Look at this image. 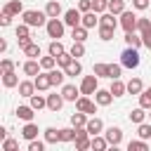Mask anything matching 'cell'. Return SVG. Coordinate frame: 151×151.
I'll return each mask as SVG.
<instances>
[{
	"instance_id": "6da1fadb",
	"label": "cell",
	"mask_w": 151,
	"mask_h": 151,
	"mask_svg": "<svg viewBox=\"0 0 151 151\" xmlns=\"http://www.w3.org/2000/svg\"><path fill=\"white\" fill-rule=\"evenodd\" d=\"M21 19H24V24H28L31 28H40V26L47 24L50 17H47L45 9H42V12H40V9H26V12L21 14Z\"/></svg>"
},
{
	"instance_id": "7a4b0ae2",
	"label": "cell",
	"mask_w": 151,
	"mask_h": 151,
	"mask_svg": "<svg viewBox=\"0 0 151 151\" xmlns=\"http://www.w3.org/2000/svg\"><path fill=\"white\" fill-rule=\"evenodd\" d=\"M139 61H142V57H139V50H137V47H130V45H127V47L120 52V64H123L125 68L132 71V68L139 66Z\"/></svg>"
},
{
	"instance_id": "3957f363",
	"label": "cell",
	"mask_w": 151,
	"mask_h": 151,
	"mask_svg": "<svg viewBox=\"0 0 151 151\" xmlns=\"http://www.w3.org/2000/svg\"><path fill=\"white\" fill-rule=\"evenodd\" d=\"M64 28H66V24H64V19H47V24H45V31H47V35L52 38V40H59L61 35H64Z\"/></svg>"
},
{
	"instance_id": "277c9868",
	"label": "cell",
	"mask_w": 151,
	"mask_h": 151,
	"mask_svg": "<svg viewBox=\"0 0 151 151\" xmlns=\"http://www.w3.org/2000/svg\"><path fill=\"white\" fill-rule=\"evenodd\" d=\"M97 106H99V104L92 101L87 94H80V97L76 99V109L83 111V113H87V116H94V113H97Z\"/></svg>"
},
{
	"instance_id": "5b68a950",
	"label": "cell",
	"mask_w": 151,
	"mask_h": 151,
	"mask_svg": "<svg viewBox=\"0 0 151 151\" xmlns=\"http://www.w3.org/2000/svg\"><path fill=\"white\" fill-rule=\"evenodd\" d=\"M97 90H99V76L92 73V76H85V78L80 80V92H83V94L90 97V94H94Z\"/></svg>"
},
{
	"instance_id": "8992f818",
	"label": "cell",
	"mask_w": 151,
	"mask_h": 151,
	"mask_svg": "<svg viewBox=\"0 0 151 151\" xmlns=\"http://www.w3.org/2000/svg\"><path fill=\"white\" fill-rule=\"evenodd\" d=\"M137 14L134 12H130V9H125L123 14H120V28L125 31V33H130V31H137Z\"/></svg>"
},
{
	"instance_id": "52a82bcc",
	"label": "cell",
	"mask_w": 151,
	"mask_h": 151,
	"mask_svg": "<svg viewBox=\"0 0 151 151\" xmlns=\"http://www.w3.org/2000/svg\"><path fill=\"white\" fill-rule=\"evenodd\" d=\"M104 137H106V142L116 149V146H120V142H123V130H120L118 125H111V127L104 130Z\"/></svg>"
},
{
	"instance_id": "ba28073f",
	"label": "cell",
	"mask_w": 151,
	"mask_h": 151,
	"mask_svg": "<svg viewBox=\"0 0 151 151\" xmlns=\"http://www.w3.org/2000/svg\"><path fill=\"white\" fill-rule=\"evenodd\" d=\"M80 21H83V12L80 9H76V7H71V9H66L64 12V24L66 26H80Z\"/></svg>"
},
{
	"instance_id": "9c48e42d",
	"label": "cell",
	"mask_w": 151,
	"mask_h": 151,
	"mask_svg": "<svg viewBox=\"0 0 151 151\" xmlns=\"http://www.w3.org/2000/svg\"><path fill=\"white\" fill-rule=\"evenodd\" d=\"M21 71H24V76H31V78H35V76L42 71V66H40V59H26V61H24V66H21Z\"/></svg>"
},
{
	"instance_id": "30bf717a",
	"label": "cell",
	"mask_w": 151,
	"mask_h": 151,
	"mask_svg": "<svg viewBox=\"0 0 151 151\" xmlns=\"http://www.w3.org/2000/svg\"><path fill=\"white\" fill-rule=\"evenodd\" d=\"M33 83H35L38 92H47V90L52 87V80H50V73H47V71H40V73L33 78Z\"/></svg>"
},
{
	"instance_id": "8fae6325",
	"label": "cell",
	"mask_w": 151,
	"mask_h": 151,
	"mask_svg": "<svg viewBox=\"0 0 151 151\" xmlns=\"http://www.w3.org/2000/svg\"><path fill=\"white\" fill-rule=\"evenodd\" d=\"M61 94H64V99H66V101H73V104H76V99H78L83 92H80V87H76V85L66 83V85H61Z\"/></svg>"
},
{
	"instance_id": "7c38bea8",
	"label": "cell",
	"mask_w": 151,
	"mask_h": 151,
	"mask_svg": "<svg viewBox=\"0 0 151 151\" xmlns=\"http://www.w3.org/2000/svg\"><path fill=\"white\" fill-rule=\"evenodd\" d=\"M64 101H66V99H64V94H61V92L47 94V109H50V111H54V113H57V111L64 106Z\"/></svg>"
},
{
	"instance_id": "4fadbf2b",
	"label": "cell",
	"mask_w": 151,
	"mask_h": 151,
	"mask_svg": "<svg viewBox=\"0 0 151 151\" xmlns=\"http://www.w3.org/2000/svg\"><path fill=\"white\" fill-rule=\"evenodd\" d=\"M14 113H17V118H19V120L28 123V120H33V116H35V109H33L31 104H28V106H26V104H21V106H17V111H14Z\"/></svg>"
},
{
	"instance_id": "5bb4252c",
	"label": "cell",
	"mask_w": 151,
	"mask_h": 151,
	"mask_svg": "<svg viewBox=\"0 0 151 151\" xmlns=\"http://www.w3.org/2000/svg\"><path fill=\"white\" fill-rule=\"evenodd\" d=\"M85 130H87L92 137H94V134H101V132H104V120H101V118H97V116H92V118L87 120Z\"/></svg>"
},
{
	"instance_id": "9a60e30c",
	"label": "cell",
	"mask_w": 151,
	"mask_h": 151,
	"mask_svg": "<svg viewBox=\"0 0 151 151\" xmlns=\"http://www.w3.org/2000/svg\"><path fill=\"white\" fill-rule=\"evenodd\" d=\"M45 12H47V17H50V19L64 17V9H61V2H59V0H50V2L45 5Z\"/></svg>"
},
{
	"instance_id": "2e32d148",
	"label": "cell",
	"mask_w": 151,
	"mask_h": 151,
	"mask_svg": "<svg viewBox=\"0 0 151 151\" xmlns=\"http://www.w3.org/2000/svg\"><path fill=\"white\" fill-rule=\"evenodd\" d=\"M35 92H38V87H35V83H33V80H21V83H19V94H21V97L31 99Z\"/></svg>"
},
{
	"instance_id": "e0dca14e",
	"label": "cell",
	"mask_w": 151,
	"mask_h": 151,
	"mask_svg": "<svg viewBox=\"0 0 151 151\" xmlns=\"http://www.w3.org/2000/svg\"><path fill=\"white\" fill-rule=\"evenodd\" d=\"M38 132H40V130H38V125H35L33 120H28V123L21 127V137H24L26 142H31V139H38Z\"/></svg>"
},
{
	"instance_id": "ac0fdd59",
	"label": "cell",
	"mask_w": 151,
	"mask_h": 151,
	"mask_svg": "<svg viewBox=\"0 0 151 151\" xmlns=\"http://www.w3.org/2000/svg\"><path fill=\"white\" fill-rule=\"evenodd\" d=\"M85 28H94V26H99V14L94 12V9H90V12H83V21H80Z\"/></svg>"
},
{
	"instance_id": "d6986e66",
	"label": "cell",
	"mask_w": 151,
	"mask_h": 151,
	"mask_svg": "<svg viewBox=\"0 0 151 151\" xmlns=\"http://www.w3.org/2000/svg\"><path fill=\"white\" fill-rule=\"evenodd\" d=\"M113 99H116V97L111 94V90H97V92H94V101H97L99 106H109Z\"/></svg>"
},
{
	"instance_id": "ffe728a7",
	"label": "cell",
	"mask_w": 151,
	"mask_h": 151,
	"mask_svg": "<svg viewBox=\"0 0 151 151\" xmlns=\"http://www.w3.org/2000/svg\"><path fill=\"white\" fill-rule=\"evenodd\" d=\"M146 109L144 106H137V109H132L130 113H127V118H130V123H134V125H139V123H144L146 120Z\"/></svg>"
},
{
	"instance_id": "44dd1931",
	"label": "cell",
	"mask_w": 151,
	"mask_h": 151,
	"mask_svg": "<svg viewBox=\"0 0 151 151\" xmlns=\"http://www.w3.org/2000/svg\"><path fill=\"white\" fill-rule=\"evenodd\" d=\"M42 139H45L47 144H57V142H61V130H57V127H45V130H42Z\"/></svg>"
},
{
	"instance_id": "7402d4cb",
	"label": "cell",
	"mask_w": 151,
	"mask_h": 151,
	"mask_svg": "<svg viewBox=\"0 0 151 151\" xmlns=\"http://www.w3.org/2000/svg\"><path fill=\"white\" fill-rule=\"evenodd\" d=\"M47 73H50L52 87H59V85H64V78H66V71H64V68H52V71H47Z\"/></svg>"
},
{
	"instance_id": "603a6c76",
	"label": "cell",
	"mask_w": 151,
	"mask_h": 151,
	"mask_svg": "<svg viewBox=\"0 0 151 151\" xmlns=\"http://www.w3.org/2000/svg\"><path fill=\"white\" fill-rule=\"evenodd\" d=\"M109 90H111L113 97H123V94L127 92V83H123L120 78H116V80H111V87H109Z\"/></svg>"
},
{
	"instance_id": "cb8c5ba5",
	"label": "cell",
	"mask_w": 151,
	"mask_h": 151,
	"mask_svg": "<svg viewBox=\"0 0 151 151\" xmlns=\"http://www.w3.org/2000/svg\"><path fill=\"white\" fill-rule=\"evenodd\" d=\"M99 26H120V21L116 19V14L113 12H104V14H99Z\"/></svg>"
},
{
	"instance_id": "d4e9b609",
	"label": "cell",
	"mask_w": 151,
	"mask_h": 151,
	"mask_svg": "<svg viewBox=\"0 0 151 151\" xmlns=\"http://www.w3.org/2000/svg\"><path fill=\"white\" fill-rule=\"evenodd\" d=\"M87 31H90V28H85L83 24H80V26H73V28H71V38H73L76 42H85V40H87Z\"/></svg>"
},
{
	"instance_id": "484cf974",
	"label": "cell",
	"mask_w": 151,
	"mask_h": 151,
	"mask_svg": "<svg viewBox=\"0 0 151 151\" xmlns=\"http://www.w3.org/2000/svg\"><path fill=\"white\" fill-rule=\"evenodd\" d=\"M19 83H21V80H19V76H17L14 71H5V73H2V85H5V87H19Z\"/></svg>"
},
{
	"instance_id": "4316f807",
	"label": "cell",
	"mask_w": 151,
	"mask_h": 151,
	"mask_svg": "<svg viewBox=\"0 0 151 151\" xmlns=\"http://www.w3.org/2000/svg\"><path fill=\"white\" fill-rule=\"evenodd\" d=\"M142 90H144V83H142V78H130L127 80V94H142Z\"/></svg>"
},
{
	"instance_id": "83f0119b",
	"label": "cell",
	"mask_w": 151,
	"mask_h": 151,
	"mask_svg": "<svg viewBox=\"0 0 151 151\" xmlns=\"http://www.w3.org/2000/svg\"><path fill=\"white\" fill-rule=\"evenodd\" d=\"M87 120H90V116L83 113V111H78V109H76V113L71 116V125H73V127H85Z\"/></svg>"
},
{
	"instance_id": "f1b7e54d",
	"label": "cell",
	"mask_w": 151,
	"mask_h": 151,
	"mask_svg": "<svg viewBox=\"0 0 151 151\" xmlns=\"http://www.w3.org/2000/svg\"><path fill=\"white\" fill-rule=\"evenodd\" d=\"M123 40H125V45H130V47H137V50L144 45V42H142V35H137V31H130V33H125V38H123Z\"/></svg>"
},
{
	"instance_id": "f546056e",
	"label": "cell",
	"mask_w": 151,
	"mask_h": 151,
	"mask_svg": "<svg viewBox=\"0 0 151 151\" xmlns=\"http://www.w3.org/2000/svg\"><path fill=\"white\" fill-rule=\"evenodd\" d=\"M2 9H5V12H9V14H14V17L26 12V9H24V5H21V0H9V2H7Z\"/></svg>"
},
{
	"instance_id": "4dcf8cb0",
	"label": "cell",
	"mask_w": 151,
	"mask_h": 151,
	"mask_svg": "<svg viewBox=\"0 0 151 151\" xmlns=\"http://www.w3.org/2000/svg\"><path fill=\"white\" fill-rule=\"evenodd\" d=\"M64 71H66V76H68V78H76V76H80V73H83V64H80L78 59H73Z\"/></svg>"
},
{
	"instance_id": "1f68e13d",
	"label": "cell",
	"mask_w": 151,
	"mask_h": 151,
	"mask_svg": "<svg viewBox=\"0 0 151 151\" xmlns=\"http://www.w3.org/2000/svg\"><path fill=\"white\" fill-rule=\"evenodd\" d=\"M109 146H111V144L106 142L104 134H94V137H92V149H94V151H104V149H109Z\"/></svg>"
},
{
	"instance_id": "d6a6232c",
	"label": "cell",
	"mask_w": 151,
	"mask_h": 151,
	"mask_svg": "<svg viewBox=\"0 0 151 151\" xmlns=\"http://www.w3.org/2000/svg\"><path fill=\"white\" fill-rule=\"evenodd\" d=\"M99 40H104V42H109V40H113V33H116V28L113 26H99Z\"/></svg>"
},
{
	"instance_id": "836d02e7",
	"label": "cell",
	"mask_w": 151,
	"mask_h": 151,
	"mask_svg": "<svg viewBox=\"0 0 151 151\" xmlns=\"http://www.w3.org/2000/svg\"><path fill=\"white\" fill-rule=\"evenodd\" d=\"M21 52H24V57H28V59H38V57H40V45H38V42H31V45L24 47Z\"/></svg>"
},
{
	"instance_id": "e575fe53",
	"label": "cell",
	"mask_w": 151,
	"mask_h": 151,
	"mask_svg": "<svg viewBox=\"0 0 151 151\" xmlns=\"http://www.w3.org/2000/svg\"><path fill=\"white\" fill-rule=\"evenodd\" d=\"M28 101H31V106H33L35 111H40V109H47V97H42V94H33Z\"/></svg>"
},
{
	"instance_id": "d590c367",
	"label": "cell",
	"mask_w": 151,
	"mask_h": 151,
	"mask_svg": "<svg viewBox=\"0 0 151 151\" xmlns=\"http://www.w3.org/2000/svg\"><path fill=\"white\" fill-rule=\"evenodd\" d=\"M109 12H113L116 17H120L125 12V0H109Z\"/></svg>"
},
{
	"instance_id": "8d00e7d4",
	"label": "cell",
	"mask_w": 151,
	"mask_h": 151,
	"mask_svg": "<svg viewBox=\"0 0 151 151\" xmlns=\"http://www.w3.org/2000/svg\"><path fill=\"white\" fill-rule=\"evenodd\" d=\"M149 149V144H146V139H132L130 144H127V151H146Z\"/></svg>"
},
{
	"instance_id": "74e56055",
	"label": "cell",
	"mask_w": 151,
	"mask_h": 151,
	"mask_svg": "<svg viewBox=\"0 0 151 151\" xmlns=\"http://www.w3.org/2000/svg\"><path fill=\"white\" fill-rule=\"evenodd\" d=\"M47 52H50L52 57H59L61 52H66V47L61 45V40H52V42H50V47H47Z\"/></svg>"
},
{
	"instance_id": "f35d334b",
	"label": "cell",
	"mask_w": 151,
	"mask_h": 151,
	"mask_svg": "<svg viewBox=\"0 0 151 151\" xmlns=\"http://www.w3.org/2000/svg\"><path fill=\"white\" fill-rule=\"evenodd\" d=\"M73 59H76V57H73L71 52H61V54L57 57V66H59V68H66V66H68Z\"/></svg>"
},
{
	"instance_id": "ab89813d",
	"label": "cell",
	"mask_w": 151,
	"mask_h": 151,
	"mask_svg": "<svg viewBox=\"0 0 151 151\" xmlns=\"http://www.w3.org/2000/svg\"><path fill=\"white\" fill-rule=\"evenodd\" d=\"M40 66H42V71H52V68L57 66V57H52V54L40 57Z\"/></svg>"
},
{
	"instance_id": "60d3db41",
	"label": "cell",
	"mask_w": 151,
	"mask_h": 151,
	"mask_svg": "<svg viewBox=\"0 0 151 151\" xmlns=\"http://www.w3.org/2000/svg\"><path fill=\"white\" fill-rule=\"evenodd\" d=\"M137 134H139L142 139H151V123H146V120L139 123V125H137Z\"/></svg>"
},
{
	"instance_id": "b9f144b4",
	"label": "cell",
	"mask_w": 151,
	"mask_h": 151,
	"mask_svg": "<svg viewBox=\"0 0 151 151\" xmlns=\"http://www.w3.org/2000/svg\"><path fill=\"white\" fill-rule=\"evenodd\" d=\"M139 106H144L146 111L151 109V87L142 90V94H139Z\"/></svg>"
},
{
	"instance_id": "7bdbcfd3",
	"label": "cell",
	"mask_w": 151,
	"mask_h": 151,
	"mask_svg": "<svg viewBox=\"0 0 151 151\" xmlns=\"http://www.w3.org/2000/svg\"><path fill=\"white\" fill-rule=\"evenodd\" d=\"M76 59H80V57H85V42H76L73 40V45H71V50H68Z\"/></svg>"
},
{
	"instance_id": "ee69618b",
	"label": "cell",
	"mask_w": 151,
	"mask_h": 151,
	"mask_svg": "<svg viewBox=\"0 0 151 151\" xmlns=\"http://www.w3.org/2000/svg\"><path fill=\"white\" fill-rule=\"evenodd\" d=\"M92 73H94V76H99V78H109V64L97 61V64H94V68H92Z\"/></svg>"
},
{
	"instance_id": "f6af8a7d",
	"label": "cell",
	"mask_w": 151,
	"mask_h": 151,
	"mask_svg": "<svg viewBox=\"0 0 151 151\" xmlns=\"http://www.w3.org/2000/svg\"><path fill=\"white\" fill-rule=\"evenodd\" d=\"M61 130V142H76V127H59Z\"/></svg>"
},
{
	"instance_id": "bcb514c9",
	"label": "cell",
	"mask_w": 151,
	"mask_h": 151,
	"mask_svg": "<svg viewBox=\"0 0 151 151\" xmlns=\"http://www.w3.org/2000/svg\"><path fill=\"white\" fill-rule=\"evenodd\" d=\"M151 28V17H139L137 19V33H144Z\"/></svg>"
},
{
	"instance_id": "7dc6e473",
	"label": "cell",
	"mask_w": 151,
	"mask_h": 151,
	"mask_svg": "<svg viewBox=\"0 0 151 151\" xmlns=\"http://www.w3.org/2000/svg\"><path fill=\"white\" fill-rule=\"evenodd\" d=\"M92 9H94L97 14L109 12V0H92Z\"/></svg>"
},
{
	"instance_id": "c3c4849f",
	"label": "cell",
	"mask_w": 151,
	"mask_h": 151,
	"mask_svg": "<svg viewBox=\"0 0 151 151\" xmlns=\"http://www.w3.org/2000/svg\"><path fill=\"white\" fill-rule=\"evenodd\" d=\"M19 149V142L12 139V137H5L2 139V151H17Z\"/></svg>"
},
{
	"instance_id": "681fc988",
	"label": "cell",
	"mask_w": 151,
	"mask_h": 151,
	"mask_svg": "<svg viewBox=\"0 0 151 151\" xmlns=\"http://www.w3.org/2000/svg\"><path fill=\"white\" fill-rule=\"evenodd\" d=\"M45 146H47L45 139H31L28 142V151H45Z\"/></svg>"
},
{
	"instance_id": "f907efd6",
	"label": "cell",
	"mask_w": 151,
	"mask_h": 151,
	"mask_svg": "<svg viewBox=\"0 0 151 151\" xmlns=\"http://www.w3.org/2000/svg\"><path fill=\"white\" fill-rule=\"evenodd\" d=\"M120 71H123V64H109V78L111 80L120 78Z\"/></svg>"
},
{
	"instance_id": "816d5d0a",
	"label": "cell",
	"mask_w": 151,
	"mask_h": 151,
	"mask_svg": "<svg viewBox=\"0 0 151 151\" xmlns=\"http://www.w3.org/2000/svg\"><path fill=\"white\" fill-rule=\"evenodd\" d=\"M14 33H17V38H26V35H31V26L28 24H19Z\"/></svg>"
},
{
	"instance_id": "f5cc1de1",
	"label": "cell",
	"mask_w": 151,
	"mask_h": 151,
	"mask_svg": "<svg viewBox=\"0 0 151 151\" xmlns=\"http://www.w3.org/2000/svg\"><path fill=\"white\" fill-rule=\"evenodd\" d=\"M12 17H14V14H9V12H5V9H2V14H0V26H2V28H7V26L12 24Z\"/></svg>"
},
{
	"instance_id": "db71d44e",
	"label": "cell",
	"mask_w": 151,
	"mask_h": 151,
	"mask_svg": "<svg viewBox=\"0 0 151 151\" xmlns=\"http://www.w3.org/2000/svg\"><path fill=\"white\" fill-rule=\"evenodd\" d=\"M0 68H2V73H5V71H14V61H12V59H7V57H5V59H0Z\"/></svg>"
},
{
	"instance_id": "11a10c76",
	"label": "cell",
	"mask_w": 151,
	"mask_h": 151,
	"mask_svg": "<svg viewBox=\"0 0 151 151\" xmlns=\"http://www.w3.org/2000/svg\"><path fill=\"white\" fill-rule=\"evenodd\" d=\"M78 9L80 12H90L92 9V0H78Z\"/></svg>"
},
{
	"instance_id": "9f6ffc18",
	"label": "cell",
	"mask_w": 151,
	"mask_h": 151,
	"mask_svg": "<svg viewBox=\"0 0 151 151\" xmlns=\"http://www.w3.org/2000/svg\"><path fill=\"white\" fill-rule=\"evenodd\" d=\"M139 35H142L144 47H149V50H151V28H149V31H144V33H139Z\"/></svg>"
},
{
	"instance_id": "6f0895ef",
	"label": "cell",
	"mask_w": 151,
	"mask_h": 151,
	"mask_svg": "<svg viewBox=\"0 0 151 151\" xmlns=\"http://www.w3.org/2000/svg\"><path fill=\"white\" fill-rule=\"evenodd\" d=\"M17 42H19V50H24V47H28V45L33 42V38H31V35H26V38H17Z\"/></svg>"
},
{
	"instance_id": "680465c9",
	"label": "cell",
	"mask_w": 151,
	"mask_h": 151,
	"mask_svg": "<svg viewBox=\"0 0 151 151\" xmlns=\"http://www.w3.org/2000/svg\"><path fill=\"white\" fill-rule=\"evenodd\" d=\"M132 7L142 12V9H146V7H149V0H132Z\"/></svg>"
},
{
	"instance_id": "91938a15",
	"label": "cell",
	"mask_w": 151,
	"mask_h": 151,
	"mask_svg": "<svg viewBox=\"0 0 151 151\" xmlns=\"http://www.w3.org/2000/svg\"><path fill=\"white\" fill-rule=\"evenodd\" d=\"M0 52H7V40H0Z\"/></svg>"
},
{
	"instance_id": "94428289",
	"label": "cell",
	"mask_w": 151,
	"mask_h": 151,
	"mask_svg": "<svg viewBox=\"0 0 151 151\" xmlns=\"http://www.w3.org/2000/svg\"><path fill=\"white\" fill-rule=\"evenodd\" d=\"M149 120H151V109H149Z\"/></svg>"
}]
</instances>
